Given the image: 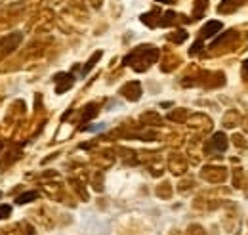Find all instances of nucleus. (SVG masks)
<instances>
[{
	"instance_id": "5",
	"label": "nucleus",
	"mask_w": 248,
	"mask_h": 235,
	"mask_svg": "<svg viewBox=\"0 0 248 235\" xmlns=\"http://www.w3.org/2000/svg\"><path fill=\"white\" fill-rule=\"evenodd\" d=\"M210 151H216V153H223L227 149V136L223 132H216L210 140V146H208Z\"/></svg>"
},
{
	"instance_id": "13",
	"label": "nucleus",
	"mask_w": 248,
	"mask_h": 235,
	"mask_svg": "<svg viewBox=\"0 0 248 235\" xmlns=\"http://www.w3.org/2000/svg\"><path fill=\"white\" fill-rule=\"evenodd\" d=\"M36 197H38V193H36V191H27V193H21V195L16 199V203H17V205H27V203L34 201Z\"/></svg>"
},
{
	"instance_id": "2",
	"label": "nucleus",
	"mask_w": 248,
	"mask_h": 235,
	"mask_svg": "<svg viewBox=\"0 0 248 235\" xmlns=\"http://www.w3.org/2000/svg\"><path fill=\"white\" fill-rule=\"evenodd\" d=\"M21 38H23L21 33H12V34L4 36V38L0 40V56H6V54H10V52H14V50L19 46Z\"/></svg>"
},
{
	"instance_id": "16",
	"label": "nucleus",
	"mask_w": 248,
	"mask_h": 235,
	"mask_svg": "<svg viewBox=\"0 0 248 235\" xmlns=\"http://www.w3.org/2000/svg\"><path fill=\"white\" fill-rule=\"evenodd\" d=\"M237 122H239V115H237L235 111H231V113H229V117L225 115V122H223V124H225L227 128H231V126H235Z\"/></svg>"
},
{
	"instance_id": "17",
	"label": "nucleus",
	"mask_w": 248,
	"mask_h": 235,
	"mask_svg": "<svg viewBox=\"0 0 248 235\" xmlns=\"http://www.w3.org/2000/svg\"><path fill=\"white\" fill-rule=\"evenodd\" d=\"M10 214H12V206H10V205H0V220L10 218Z\"/></svg>"
},
{
	"instance_id": "1",
	"label": "nucleus",
	"mask_w": 248,
	"mask_h": 235,
	"mask_svg": "<svg viewBox=\"0 0 248 235\" xmlns=\"http://www.w3.org/2000/svg\"><path fill=\"white\" fill-rule=\"evenodd\" d=\"M158 59V50L149 48V46H140L138 50H134L132 54H128L124 58V65H132L136 71H145L151 63H155Z\"/></svg>"
},
{
	"instance_id": "21",
	"label": "nucleus",
	"mask_w": 248,
	"mask_h": 235,
	"mask_svg": "<svg viewBox=\"0 0 248 235\" xmlns=\"http://www.w3.org/2000/svg\"><path fill=\"white\" fill-rule=\"evenodd\" d=\"M233 138H235V144H237L239 147L245 146V138H243V136H233Z\"/></svg>"
},
{
	"instance_id": "14",
	"label": "nucleus",
	"mask_w": 248,
	"mask_h": 235,
	"mask_svg": "<svg viewBox=\"0 0 248 235\" xmlns=\"http://www.w3.org/2000/svg\"><path fill=\"white\" fill-rule=\"evenodd\" d=\"M186 38H187L186 31H178V33H174V34L168 36V40H172V42H176V44H182Z\"/></svg>"
},
{
	"instance_id": "18",
	"label": "nucleus",
	"mask_w": 248,
	"mask_h": 235,
	"mask_svg": "<svg viewBox=\"0 0 248 235\" xmlns=\"http://www.w3.org/2000/svg\"><path fill=\"white\" fill-rule=\"evenodd\" d=\"M201 48H202V40H201V38H199V40H197V42H195V44H193V48H191V50H189V54H191V56H195V54H197V52H201Z\"/></svg>"
},
{
	"instance_id": "10",
	"label": "nucleus",
	"mask_w": 248,
	"mask_h": 235,
	"mask_svg": "<svg viewBox=\"0 0 248 235\" xmlns=\"http://www.w3.org/2000/svg\"><path fill=\"white\" fill-rule=\"evenodd\" d=\"M101 56H103V52H101V50L93 52V56L90 59H88V63H86V65H84V67L80 69V75H82V77H84V75H88V73H90V69H93V67H95V63H97V61L101 59Z\"/></svg>"
},
{
	"instance_id": "3",
	"label": "nucleus",
	"mask_w": 248,
	"mask_h": 235,
	"mask_svg": "<svg viewBox=\"0 0 248 235\" xmlns=\"http://www.w3.org/2000/svg\"><path fill=\"white\" fill-rule=\"evenodd\" d=\"M121 92H123V96L126 98V100H130V101H138V100L141 98V84H140L138 81H132V83L124 84Z\"/></svg>"
},
{
	"instance_id": "23",
	"label": "nucleus",
	"mask_w": 248,
	"mask_h": 235,
	"mask_svg": "<svg viewBox=\"0 0 248 235\" xmlns=\"http://www.w3.org/2000/svg\"><path fill=\"white\" fill-rule=\"evenodd\" d=\"M0 197H2V193H0Z\"/></svg>"
},
{
	"instance_id": "4",
	"label": "nucleus",
	"mask_w": 248,
	"mask_h": 235,
	"mask_svg": "<svg viewBox=\"0 0 248 235\" xmlns=\"http://www.w3.org/2000/svg\"><path fill=\"white\" fill-rule=\"evenodd\" d=\"M248 0H221L219 6H217V12L219 14H233L237 12L241 6H245Z\"/></svg>"
},
{
	"instance_id": "6",
	"label": "nucleus",
	"mask_w": 248,
	"mask_h": 235,
	"mask_svg": "<svg viewBox=\"0 0 248 235\" xmlns=\"http://www.w3.org/2000/svg\"><path fill=\"white\" fill-rule=\"evenodd\" d=\"M54 81H56V92L58 94H63L65 90H69L73 86V83H75V77L73 75H65V73H60V75H56L54 77Z\"/></svg>"
},
{
	"instance_id": "7",
	"label": "nucleus",
	"mask_w": 248,
	"mask_h": 235,
	"mask_svg": "<svg viewBox=\"0 0 248 235\" xmlns=\"http://www.w3.org/2000/svg\"><path fill=\"white\" fill-rule=\"evenodd\" d=\"M221 29H223L221 21H217V19L208 21V23H206V25H202V29H201V40H202V38H212V36L217 34Z\"/></svg>"
},
{
	"instance_id": "11",
	"label": "nucleus",
	"mask_w": 248,
	"mask_h": 235,
	"mask_svg": "<svg viewBox=\"0 0 248 235\" xmlns=\"http://www.w3.org/2000/svg\"><path fill=\"white\" fill-rule=\"evenodd\" d=\"M206 6H208V0H197L195 2V10H193V19H201L204 16Z\"/></svg>"
},
{
	"instance_id": "8",
	"label": "nucleus",
	"mask_w": 248,
	"mask_h": 235,
	"mask_svg": "<svg viewBox=\"0 0 248 235\" xmlns=\"http://www.w3.org/2000/svg\"><path fill=\"white\" fill-rule=\"evenodd\" d=\"M237 38V33L235 31H227V33H223L221 36H217L216 40L212 42V48H219V46H223V44H229L231 40H235Z\"/></svg>"
},
{
	"instance_id": "22",
	"label": "nucleus",
	"mask_w": 248,
	"mask_h": 235,
	"mask_svg": "<svg viewBox=\"0 0 248 235\" xmlns=\"http://www.w3.org/2000/svg\"><path fill=\"white\" fill-rule=\"evenodd\" d=\"M156 2H162V4H172L174 0H156Z\"/></svg>"
},
{
	"instance_id": "9",
	"label": "nucleus",
	"mask_w": 248,
	"mask_h": 235,
	"mask_svg": "<svg viewBox=\"0 0 248 235\" xmlns=\"http://www.w3.org/2000/svg\"><path fill=\"white\" fill-rule=\"evenodd\" d=\"M178 21H180V16H178L176 12H166V14H162V16H160L158 25L168 27V25H174V23H178Z\"/></svg>"
},
{
	"instance_id": "19",
	"label": "nucleus",
	"mask_w": 248,
	"mask_h": 235,
	"mask_svg": "<svg viewBox=\"0 0 248 235\" xmlns=\"http://www.w3.org/2000/svg\"><path fill=\"white\" fill-rule=\"evenodd\" d=\"M186 115H187L186 111H178V113H170V115H168V118H170V120H182Z\"/></svg>"
},
{
	"instance_id": "20",
	"label": "nucleus",
	"mask_w": 248,
	"mask_h": 235,
	"mask_svg": "<svg viewBox=\"0 0 248 235\" xmlns=\"http://www.w3.org/2000/svg\"><path fill=\"white\" fill-rule=\"evenodd\" d=\"M243 77H245V79H248V58L243 61Z\"/></svg>"
},
{
	"instance_id": "15",
	"label": "nucleus",
	"mask_w": 248,
	"mask_h": 235,
	"mask_svg": "<svg viewBox=\"0 0 248 235\" xmlns=\"http://www.w3.org/2000/svg\"><path fill=\"white\" fill-rule=\"evenodd\" d=\"M95 115H97V107H95V105H88L86 111H84V115H82V122H88V120L93 118Z\"/></svg>"
},
{
	"instance_id": "12",
	"label": "nucleus",
	"mask_w": 248,
	"mask_h": 235,
	"mask_svg": "<svg viewBox=\"0 0 248 235\" xmlns=\"http://www.w3.org/2000/svg\"><path fill=\"white\" fill-rule=\"evenodd\" d=\"M158 19H160V16H156V10L151 12V14H143V16H141V21H143L145 25H149V27H156V25H158Z\"/></svg>"
}]
</instances>
